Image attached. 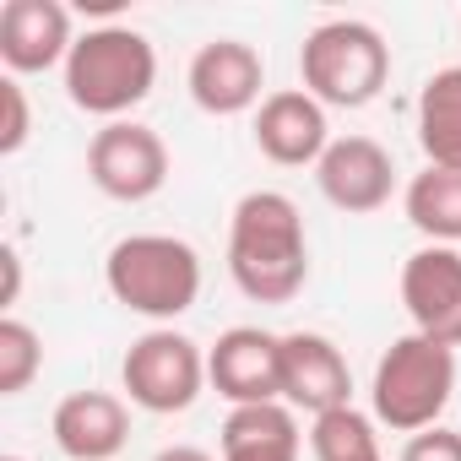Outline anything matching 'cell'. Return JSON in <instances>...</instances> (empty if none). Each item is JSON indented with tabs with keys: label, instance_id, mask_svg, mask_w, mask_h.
<instances>
[{
	"label": "cell",
	"instance_id": "1",
	"mask_svg": "<svg viewBox=\"0 0 461 461\" xmlns=\"http://www.w3.org/2000/svg\"><path fill=\"white\" fill-rule=\"evenodd\" d=\"M228 277L256 304H288L310 283V240L294 195L250 190L228 222Z\"/></svg>",
	"mask_w": 461,
	"mask_h": 461
},
{
	"label": "cell",
	"instance_id": "2",
	"mask_svg": "<svg viewBox=\"0 0 461 461\" xmlns=\"http://www.w3.org/2000/svg\"><path fill=\"white\" fill-rule=\"evenodd\" d=\"M158 82V50L136 33V28H87L77 44H71V60H66V98L82 109V114H98V120H125Z\"/></svg>",
	"mask_w": 461,
	"mask_h": 461
},
{
	"label": "cell",
	"instance_id": "3",
	"mask_svg": "<svg viewBox=\"0 0 461 461\" xmlns=\"http://www.w3.org/2000/svg\"><path fill=\"white\" fill-rule=\"evenodd\" d=\"M104 283L131 315L174 321L201 299V256L174 234H131L109 250Z\"/></svg>",
	"mask_w": 461,
	"mask_h": 461
},
{
	"label": "cell",
	"instance_id": "4",
	"mask_svg": "<svg viewBox=\"0 0 461 461\" xmlns=\"http://www.w3.org/2000/svg\"><path fill=\"white\" fill-rule=\"evenodd\" d=\"M299 77H304V93L315 104L364 109L380 98V87L391 77V44L380 39V28H369L358 17H331L304 39Z\"/></svg>",
	"mask_w": 461,
	"mask_h": 461
},
{
	"label": "cell",
	"instance_id": "5",
	"mask_svg": "<svg viewBox=\"0 0 461 461\" xmlns=\"http://www.w3.org/2000/svg\"><path fill=\"white\" fill-rule=\"evenodd\" d=\"M450 391H456V348L407 331L375 364V385H369L375 423H385L396 434H423L439 423Z\"/></svg>",
	"mask_w": 461,
	"mask_h": 461
},
{
	"label": "cell",
	"instance_id": "6",
	"mask_svg": "<svg viewBox=\"0 0 461 461\" xmlns=\"http://www.w3.org/2000/svg\"><path fill=\"white\" fill-rule=\"evenodd\" d=\"M120 380H125L131 402H136L141 412H158V418H163V412H185V407L201 396V385H212V380H206V353H201L185 331H174V326L141 331V337L125 348Z\"/></svg>",
	"mask_w": 461,
	"mask_h": 461
},
{
	"label": "cell",
	"instance_id": "7",
	"mask_svg": "<svg viewBox=\"0 0 461 461\" xmlns=\"http://www.w3.org/2000/svg\"><path fill=\"white\" fill-rule=\"evenodd\" d=\"M87 174L109 201H152L168 185V147L141 120H114L87 147Z\"/></svg>",
	"mask_w": 461,
	"mask_h": 461
},
{
	"label": "cell",
	"instance_id": "8",
	"mask_svg": "<svg viewBox=\"0 0 461 461\" xmlns=\"http://www.w3.org/2000/svg\"><path fill=\"white\" fill-rule=\"evenodd\" d=\"M402 304L418 337L461 348V250L423 245L402 261Z\"/></svg>",
	"mask_w": 461,
	"mask_h": 461
},
{
	"label": "cell",
	"instance_id": "9",
	"mask_svg": "<svg viewBox=\"0 0 461 461\" xmlns=\"http://www.w3.org/2000/svg\"><path fill=\"white\" fill-rule=\"evenodd\" d=\"M206 380L217 385V396H228L234 407L283 402V337H272L261 326L222 331L217 348L206 353Z\"/></svg>",
	"mask_w": 461,
	"mask_h": 461
},
{
	"label": "cell",
	"instance_id": "10",
	"mask_svg": "<svg viewBox=\"0 0 461 461\" xmlns=\"http://www.w3.org/2000/svg\"><path fill=\"white\" fill-rule=\"evenodd\" d=\"M185 82H190L195 109L222 114V120H228V114H245V109H256V104H267V98H261V87H267V60H261V50L245 44V39H212V44H201Z\"/></svg>",
	"mask_w": 461,
	"mask_h": 461
},
{
	"label": "cell",
	"instance_id": "11",
	"mask_svg": "<svg viewBox=\"0 0 461 461\" xmlns=\"http://www.w3.org/2000/svg\"><path fill=\"white\" fill-rule=\"evenodd\" d=\"M315 185L337 212H380L396 190V163L375 136H337L315 163Z\"/></svg>",
	"mask_w": 461,
	"mask_h": 461
},
{
	"label": "cell",
	"instance_id": "12",
	"mask_svg": "<svg viewBox=\"0 0 461 461\" xmlns=\"http://www.w3.org/2000/svg\"><path fill=\"white\" fill-rule=\"evenodd\" d=\"M353 396V375H348V358L331 337L321 331H288L283 337V402L294 412H337L348 407Z\"/></svg>",
	"mask_w": 461,
	"mask_h": 461
},
{
	"label": "cell",
	"instance_id": "13",
	"mask_svg": "<svg viewBox=\"0 0 461 461\" xmlns=\"http://www.w3.org/2000/svg\"><path fill=\"white\" fill-rule=\"evenodd\" d=\"M71 12L60 0H6L0 6V60L12 77H33L71 60Z\"/></svg>",
	"mask_w": 461,
	"mask_h": 461
},
{
	"label": "cell",
	"instance_id": "14",
	"mask_svg": "<svg viewBox=\"0 0 461 461\" xmlns=\"http://www.w3.org/2000/svg\"><path fill=\"white\" fill-rule=\"evenodd\" d=\"M256 147L283 163V168H304L321 163L331 147V125H326V104H315L304 87H283L256 109Z\"/></svg>",
	"mask_w": 461,
	"mask_h": 461
},
{
	"label": "cell",
	"instance_id": "15",
	"mask_svg": "<svg viewBox=\"0 0 461 461\" xmlns=\"http://www.w3.org/2000/svg\"><path fill=\"white\" fill-rule=\"evenodd\" d=\"M55 445L71 461H114L131 439V412L114 391H71L55 407Z\"/></svg>",
	"mask_w": 461,
	"mask_h": 461
},
{
	"label": "cell",
	"instance_id": "16",
	"mask_svg": "<svg viewBox=\"0 0 461 461\" xmlns=\"http://www.w3.org/2000/svg\"><path fill=\"white\" fill-rule=\"evenodd\" d=\"M222 461H299V418L288 402L234 407L222 418Z\"/></svg>",
	"mask_w": 461,
	"mask_h": 461
},
{
	"label": "cell",
	"instance_id": "17",
	"mask_svg": "<svg viewBox=\"0 0 461 461\" xmlns=\"http://www.w3.org/2000/svg\"><path fill=\"white\" fill-rule=\"evenodd\" d=\"M418 147L429 168H461V66H445L418 93Z\"/></svg>",
	"mask_w": 461,
	"mask_h": 461
},
{
	"label": "cell",
	"instance_id": "18",
	"mask_svg": "<svg viewBox=\"0 0 461 461\" xmlns=\"http://www.w3.org/2000/svg\"><path fill=\"white\" fill-rule=\"evenodd\" d=\"M407 222L434 245H461V168H423L412 174L407 195Z\"/></svg>",
	"mask_w": 461,
	"mask_h": 461
},
{
	"label": "cell",
	"instance_id": "19",
	"mask_svg": "<svg viewBox=\"0 0 461 461\" xmlns=\"http://www.w3.org/2000/svg\"><path fill=\"white\" fill-rule=\"evenodd\" d=\"M310 450H315V461H385L375 418H364L353 402L337 412H321L310 423Z\"/></svg>",
	"mask_w": 461,
	"mask_h": 461
},
{
	"label": "cell",
	"instance_id": "20",
	"mask_svg": "<svg viewBox=\"0 0 461 461\" xmlns=\"http://www.w3.org/2000/svg\"><path fill=\"white\" fill-rule=\"evenodd\" d=\"M44 369V342L28 321L6 315L0 321V396H23L33 375Z\"/></svg>",
	"mask_w": 461,
	"mask_h": 461
},
{
	"label": "cell",
	"instance_id": "21",
	"mask_svg": "<svg viewBox=\"0 0 461 461\" xmlns=\"http://www.w3.org/2000/svg\"><path fill=\"white\" fill-rule=\"evenodd\" d=\"M28 131H33V109H28V93L17 77H0V158H12L28 147Z\"/></svg>",
	"mask_w": 461,
	"mask_h": 461
},
{
	"label": "cell",
	"instance_id": "22",
	"mask_svg": "<svg viewBox=\"0 0 461 461\" xmlns=\"http://www.w3.org/2000/svg\"><path fill=\"white\" fill-rule=\"evenodd\" d=\"M402 461H461V434L434 423V429H423V434H412V439H407Z\"/></svg>",
	"mask_w": 461,
	"mask_h": 461
},
{
	"label": "cell",
	"instance_id": "23",
	"mask_svg": "<svg viewBox=\"0 0 461 461\" xmlns=\"http://www.w3.org/2000/svg\"><path fill=\"white\" fill-rule=\"evenodd\" d=\"M0 267H6V294H0V304H17V294H23V256L6 245L0 250Z\"/></svg>",
	"mask_w": 461,
	"mask_h": 461
},
{
	"label": "cell",
	"instance_id": "24",
	"mask_svg": "<svg viewBox=\"0 0 461 461\" xmlns=\"http://www.w3.org/2000/svg\"><path fill=\"white\" fill-rule=\"evenodd\" d=\"M152 461H212L206 450H195V445H168V450H158Z\"/></svg>",
	"mask_w": 461,
	"mask_h": 461
},
{
	"label": "cell",
	"instance_id": "25",
	"mask_svg": "<svg viewBox=\"0 0 461 461\" xmlns=\"http://www.w3.org/2000/svg\"><path fill=\"white\" fill-rule=\"evenodd\" d=\"M6 461H23V456H6Z\"/></svg>",
	"mask_w": 461,
	"mask_h": 461
}]
</instances>
